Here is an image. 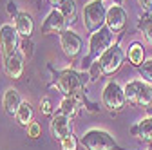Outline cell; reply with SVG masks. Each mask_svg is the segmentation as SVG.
Here are the masks:
<instances>
[{
    "label": "cell",
    "instance_id": "cell-10",
    "mask_svg": "<svg viewBox=\"0 0 152 150\" xmlns=\"http://www.w3.org/2000/svg\"><path fill=\"white\" fill-rule=\"evenodd\" d=\"M129 22L127 11L121 6H110L107 7V18H105V27H109L114 34H120L125 31Z\"/></svg>",
    "mask_w": 152,
    "mask_h": 150
},
{
    "label": "cell",
    "instance_id": "cell-30",
    "mask_svg": "<svg viewBox=\"0 0 152 150\" xmlns=\"http://www.w3.org/2000/svg\"><path fill=\"white\" fill-rule=\"evenodd\" d=\"M49 2H51V4H53V6H54V7H58V4H60V2H62V0H49Z\"/></svg>",
    "mask_w": 152,
    "mask_h": 150
},
{
    "label": "cell",
    "instance_id": "cell-18",
    "mask_svg": "<svg viewBox=\"0 0 152 150\" xmlns=\"http://www.w3.org/2000/svg\"><path fill=\"white\" fill-rule=\"evenodd\" d=\"M33 118H34V110H33L31 103H29V101H22V105L18 107L16 114H15L16 123H18V125H22L24 128H27V125L33 121Z\"/></svg>",
    "mask_w": 152,
    "mask_h": 150
},
{
    "label": "cell",
    "instance_id": "cell-20",
    "mask_svg": "<svg viewBox=\"0 0 152 150\" xmlns=\"http://www.w3.org/2000/svg\"><path fill=\"white\" fill-rule=\"evenodd\" d=\"M138 31L143 33L147 44L152 47V13H141L138 20Z\"/></svg>",
    "mask_w": 152,
    "mask_h": 150
},
{
    "label": "cell",
    "instance_id": "cell-2",
    "mask_svg": "<svg viewBox=\"0 0 152 150\" xmlns=\"http://www.w3.org/2000/svg\"><path fill=\"white\" fill-rule=\"evenodd\" d=\"M112 44H114V33H112L109 27H102L100 31L92 33V34L89 36V52H87L85 58L82 60L83 69L87 71L92 62L100 60L102 54H103Z\"/></svg>",
    "mask_w": 152,
    "mask_h": 150
},
{
    "label": "cell",
    "instance_id": "cell-23",
    "mask_svg": "<svg viewBox=\"0 0 152 150\" xmlns=\"http://www.w3.org/2000/svg\"><path fill=\"white\" fill-rule=\"evenodd\" d=\"M78 139H76V136L74 134H71V136H67V138H64L62 141H60V148L62 150H78Z\"/></svg>",
    "mask_w": 152,
    "mask_h": 150
},
{
    "label": "cell",
    "instance_id": "cell-24",
    "mask_svg": "<svg viewBox=\"0 0 152 150\" xmlns=\"http://www.w3.org/2000/svg\"><path fill=\"white\" fill-rule=\"evenodd\" d=\"M87 71H89V78H91L92 82H96L100 76H103V71H102V63H100V60L92 62V63H91V67H89Z\"/></svg>",
    "mask_w": 152,
    "mask_h": 150
},
{
    "label": "cell",
    "instance_id": "cell-26",
    "mask_svg": "<svg viewBox=\"0 0 152 150\" xmlns=\"http://www.w3.org/2000/svg\"><path fill=\"white\" fill-rule=\"evenodd\" d=\"M40 110H42V114H45V116H53V114H54V108H53V103H51L49 98H42V101H40Z\"/></svg>",
    "mask_w": 152,
    "mask_h": 150
},
{
    "label": "cell",
    "instance_id": "cell-16",
    "mask_svg": "<svg viewBox=\"0 0 152 150\" xmlns=\"http://www.w3.org/2000/svg\"><path fill=\"white\" fill-rule=\"evenodd\" d=\"M130 134L143 141H152V118H145L130 127Z\"/></svg>",
    "mask_w": 152,
    "mask_h": 150
},
{
    "label": "cell",
    "instance_id": "cell-27",
    "mask_svg": "<svg viewBox=\"0 0 152 150\" xmlns=\"http://www.w3.org/2000/svg\"><path fill=\"white\" fill-rule=\"evenodd\" d=\"M143 13H152V0H138Z\"/></svg>",
    "mask_w": 152,
    "mask_h": 150
},
{
    "label": "cell",
    "instance_id": "cell-11",
    "mask_svg": "<svg viewBox=\"0 0 152 150\" xmlns=\"http://www.w3.org/2000/svg\"><path fill=\"white\" fill-rule=\"evenodd\" d=\"M72 118L62 114V112H54L51 116V136L54 141H62L64 138L72 134Z\"/></svg>",
    "mask_w": 152,
    "mask_h": 150
},
{
    "label": "cell",
    "instance_id": "cell-21",
    "mask_svg": "<svg viewBox=\"0 0 152 150\" xmlns=\"http://www.w3.org/2000/svg\"><path fill=\"white\" fill-rule=\"evenodd\" d=\"M60 13L64 15V18L67 20V25H72L76 20V2L74 0H62L58 4Z\"/></svg>",
    "mask_w": 152,
    "mask_h": 150
},
{
    "label": "cell",
    "instance_id": "cell-8",
    "mask_svg": "<svg viewBox=\"0 0 152 150\" xmlns=\"http://www.w3.org/2000/svg\"><path fill=\"white\" fill-rule=\"evenodd\" d=\"M60 45H62V51H64V54L67 56V58L74 60V58H78V56L82 54L83 40H82V36L76 31L67 27V29H64L60 33Z\"/></svg>",
    "mask_w": 152,
    "mask_h": 150
},
{
    "label": "cell",
    "instance_id": "cell-1",
    "mask_svg": "<svg viewBox=\"0 0 152 150\" xmlns=\"http://www.w3.org/2000/svg\"><path fill=\"white\" fill-rule=\"evenodd\" d=\"M87 78L89 74L78 72L74 69H65V71H60L58 76H56V87L64 96L72 98L82 107H87L89 110L96 112V108H94L96 105L89 103L87 100Z\"/></svg>",
    "mask_w": 152,
    "mask_h": 150
},
{
    "label": "cell",
    "instance_id": "cell-28",
    "mask_svg": "<svg viewBox=\"0 0 152 150\" xmlns=\"http://www.w3.org/2000/svg\"><path fill=\"white\" fill-rule=\"evenodd\" d=\"M7 13H9V15H11L13 18H15V16H16L18 13H20V11L16 9V4L13 2V0H11V2H7Z\"/></svg>",
    "mask_w": 152,
    "mask_h": 150
},
{
    "label": "cell",
    "instance_id": "cell-4",
    "mask_svg": "<svg viewBox=\"0 0 152 150\" xmlns=\"http://www.w3.org/2000/svg\"><path fill=\"white\" fill-rule=\"evenodd\" d=\"M105 18H107V6L103 0H91L89 4H85L82 11V20L83 27L92 34L105 27Z\"/></svg>",
    "mask_w": 152,
    "mask_h": 150
},
{
    "label": "cell",
    "instance_id": "cell-5",
    "mask_svg": "<svg viewBox=\"0 0 152 150\" xmlns=\"http://www.w3.org/2000/svg\"><path fill=\"white\" fill-rule=\"evenodd\" d=\"M80 143L85 146V150H123L116 139H114L107 130L102 128H91L80 138Z\"/></svg>",
    "mask_w": 152,
    "mask_h": 150
},
{
    "label": "cell",
    "instance_id": "cell-13",
    "mask_svg": "<svg viewBox=\"0 0 152 150\" xmlns=\"http://www.w3.org/2000/svg\"><path fill=\"white\" fill-rule=\"evenodd\" d=\"M24 71H26L24 58L18 52L13 54V56L4 58V72H6L7 78H11V80H20L24 76Z\"/></svg>",
    "mask_w": 152,
    "mask_h": 150
},
{
    "label": "cell",
    "instance_id": "cell-22",
    "mask_svg": "<svg viewBox=\"0 0 152 150\" xmlns=\"http://www.w3.org/2000/svg\"><path fill=\"white\" fill-rule=\"evenodd\" d=\"M138 72H140V76H141L143 82L152 83V58L145 60V62L138 67Z\"/></svg>",
    "mask_w": 152,
    "mask_h": 150
},
{
    "label": "cell",
    "instance_id": "cell-14",
    "mask_svg": "<svg viewBox=\"0 0 152 150\" xmlns=\"http://www.w3.org/2000/svg\"><path fill=\"white\" fill-rule=\"evenodd\" d=\"M15 29L22 40H31V36L34 33V20L29 13H18L15 16Z\"/></svg>",
    "mask_w": 152,
    "mask_h": 150
},
{
    "label": "cell",
    "instance_id": "cell-6",
    "mask_svg": "<svg viewBox=\"0 0 152 150\" xmlns=\"http://www.w3.org/2000/svg\"><path fill=\"white\" fill-rule=\"evenodd\" d=\"M102 105L110 112V114H118L121 112L127 105V98H125V90L118 82H109L103 87L102 92Z\"/></svg>",
    "mask_w": 152,
    "mask_h": 150
},
{
    "label": "cell",
    "instance_id": "cell-15",
    "mask_svg": "<svg viewBox=\"0 0 152 150\" xmlns=\"http://www.w3.org/2000/svg\"><path fill=\"white\" fill-rule=\"evenodd\" d=\"M2 105H4V110L7 112L9 116H15L18 107L22 105V98L18 94L16 89H7L4 92V98H2Z\"/></svg>",
    "mask_w": 152,
    "mask_h": 150
},
{
    "label": "cell",
    "instance_id": "cell-25",
    "mask_svg": "<svg viewBox=\"0 0 152 150\" xmlns=\"http://www.w3.org/2000/svg\"><path fill=\"white\" fill-rule=\"evenodd\" d=\"M26 130H27L29 139H38V138L42 136V127H40V123H38V121H31Z\"/></svg>",
    "mask_w": 152,
    "mask_h": 150
},
{
    "label": "cell",
    "instance_id": "cell-17",
    "mask_svg": "<svg viewBox=\"0 0 152 150\" xmlns=\"http://www.w3.org/2000/svg\"><path fill=\"white\" fill-rule=\"evenodd\" d=\"M127 60L132 67H140L147 58H145V47L141 42H132L129 45V51H127Z\"/></svg>",
    "mask_w": 152,
    "mask_h": 150
},
{
    "label": "cell",
    "instance_id": "cell-19",
    "mask_svg": "<svg viewBox=\"0 0 152 150\" xmlns=\"http://www.w3.org/2000/svg\"><path fill=\"white\" fill-rule=\"evenodd\" d=\"M80 108H82V105L76 101V100L64 96L62 101H60L58 112H62V114H65V116H69V118H76V116H78V112H80Z\"/></svg>",
    "mask_w": 152,
    "mask_h": 150
},
{
    "label": "cell",
    "instance_id": "cell-29",
    "mask_svg": "<svg viewBox=\"0 0 152 150\" xmlns=\"http://www.w3.org/2000/svg\"><path fill=\"white\" fill-rule=\"evenodd\" d=\"M103 2H112V6H121L123 0H103Z\"/></svg>",
    "mask_w": 152,
    "mask_h": 150
},
{
    "label": "cell",
    "instance_id": "cell-12",
    "mask_svg": "<svg viewBox=\"0 0 152 150\" xmlns=\"http://www.w3.org/2000/svg\"><path fill=\"white\" fill-rule=\"evenodd\" d=\"M64 29H67V20L64 18V15L60 13L58 7H54L49 11V15L45 16V20L42 24V34H53V33H62Z\"/></svg>",
    "mask_w": 152,
    "mask_h": 150
},
{
    "label": "cell",
    "instance_id": "cell-9",
    "mask_svg": "<svg viewBox=\"0 0 152 150\" xmlns=\"http://www.w3.org/2000/svg\"><path fill=\"white\" fill-rule=\"evenodd\" d=\"M18 42H20V36H18L15 25L11 24H4L0 27V49H2V58L13 56L18 52Z\"/></svg>",
    "mask_w": 152,
    "mask_h": 150
},
{
    "label": "cell",
    "instance_id": "cell-31",
    "mask_svg": "<svg viewBox=\"0 0 152 150\" xmlns=\"http://www.w3.org/2000/svg\"><path fill=\"white\" fill-rule=\"evenodd\" d=\"M147 150H152V146H148V148H147Z\"/></svg>",
    "mask_w": 152,
    "mask_h": 150
},
{
    "label": "cell",
    "instance_id": "cell-3",
    "mask_svg": "<svg viewBox=\"0 0 152 150\" xmlns=\"http://www.w3.org/2000/svg\"><path fill=\"white\" fill-rule=\"evenodd\" d=\"M125 98L130 105L143 110H152V85L143 80H130L125 87Z\"/></svg>",
    "mask_w": 152,
    "mask_h": 150
},
{
    "label": "cell",
    "instance_id": "cell-7",
    "mask_svg": "<svg viewBox=\"0 0 152 150\" xmlns=\"http://www.w3.org/2000/svg\"><path fill=\"white\" fill-rule=\"evenodd\" d=\"M125 52L123 49L120 47V44H112L100 58V63H102V71H103V76H112L116 74L121 65H123V60H125Z\"/></svg>",
    "mask_w": 152,
    "mask_h": 150
}]
</instances>
